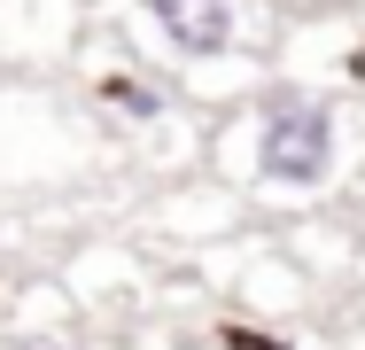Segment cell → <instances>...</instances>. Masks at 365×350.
I'll return each mask as SVG.
<instances>
[{
	"instance_id": "6da1fadb",
	"label": "cell",
	"mask_w": 365,
	"mask_h": 350,
	"mask_svg": "<svg viewBox=\"0 0 365 350\" xmlns=\"http://www.w3.org/2000/svg\"><path fill=\"white\" fill-rule=\"evenodd\" d=\"M202 171H218L249 203H327L358 171V109L327 86L272 78L210 125Z\"/></svg>"
},
{
	"instance_id": "7a4b0ae2",
	"label": "cell",
	"mask_w": 365,
	"mask_h": 350,
	"mask_svg": "<svg viewBox=\"0 0 365 350\" xmlns=\"http://www.w3.org/2000/svg\"><path fill=\"white\" fill-rule=\"evenodd\" d=\"M117 140L93 125V109L78 101V86L55 78H0V195H39V187H71L109 164Z\"/></svg>"
},
{
	"instance_id": "3957f363",
	"label": "cell",
	"mask_w": 365,
	"mask_h": 350,
	"mask_svg": "<svg viewBox=\"0 0 365 350\" xmlns=\"http://www.w3.org/2000/svg\"><path fill=\"white\" fill-rule=\"evenodd\" d=\"M109 8H117V31L171 78H195L233 55H272L280 39L272 0H109Z\"/></svg>"
},
{
	"instance_id": "277c9868",
	"label": "cell",
	"mask_w": 365,
	"mask_h": 350,
	"mask_svg": "<svg viewBox=\"0 0 365 350\" xmlns=\"http://www.w3.org/2000/svg\"><path fill=\"white\" fill-rule=\"evenodd\" d=\"M93 31V0H0V70L63 78Z\"/></svg>"
},
{
	"instance_id": "5b68a950",
	"label": "cell",
	"mask_w": 365,
	"mask_h": 350,
	"mask_svg": "<svg viewBox=\"0 0 365 350\" xmlns=\"http://www.w3.org/2000/svg\"><path fill=\"white\" fill-rule=\"evenodd\" d=\"M249 226V195L241 187H225L218 171H187V179H171L155 210H148V234H163V241H179V249H218Z\"/></svg>"
},
{
	"instance_id": "8992f818",
	"label": "cell",
	"mask_w": 365,
	"mask_h": 350,
	"mask_svg": "<svg viewBox=\"0 0 365 350\" xmlns=\"http://www.w3.org/2000/svg\"><path fill=\"white\" fill-rule=\"evenodd\" d=\"M0 350H78V335H71V311H31V319H8L0 327Z\"/></svg>"
},
{
	"instance_id": "52a82bcc",
	"label": "cell",
	"mask_w": 365,
	"mask_h": 350,
	"mask_svg": "<svg viewBox=\"0 0 365 350\" xmlns=\"http://www.w3.org/2000/svg\"><path fill=\"white\" fill-rule=\"evenodd\" d=\"M272 8H319V0H272Z\"/></svg>"
},
{
	"instance_id": "ba28073f",
	"label": "cell",
	"mask_w": 365,
	"mask_h": 350,
	"mask_svg": "<svg viewBox=\"0 0 365 350\" xmlns=\"http://www.w3.org/2000/svg\"><path fill=\"white\" fill-rule=\"evenodd\" d=\"M358 249H365V210H358Z\"/></svg>"
},
{
	"instance_id": "9c48e42d",
	"label": "cell",
	"mask_w": 365,
	"mask_h": 350,
	"mask_svg": "<svg viewBox=\"0 0 365 350\" xmlns=\"http://www.w3.org/2000/svg\"><path fill=\"white\" fill-rule=\"evenodd\" d=\"M93 8H101V0H93Z\"/></svg>"
}]
</instances>
